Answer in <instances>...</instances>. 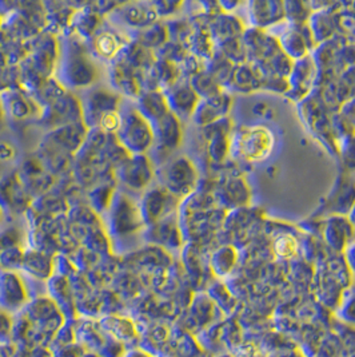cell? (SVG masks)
<instances>
[{"label": "cell", "mask_w": 355, "mask_h": 357, "mask_svg": "<svg viewBox=\"0 0 355 357\" xmlns=\"http://www.w3.org/2000/svg\"><path fill=\"white\" fill-rule=\"evenodd\" d=\"M275 146L276 137L269 126L246 125L232 131L230 157L250 165L263 163L273 155Z\"/></svg>", "instance_id": "6da1fadb"}, {"label": "cell", "mask_w": 355, "mask_h": 357, "mask_svg": "<svg viewBox=\"0 0 355 357\" xmlns=\"http://www.w3.org/2000/svg\"><path fill=\"white\" fill-rule=\"evenodd\" d=\"M298 112L301 121L306 125L307 129L315 135L324 147L337 155L338 144L333 134L331 128V115L333 113L327 109L322 98L314 90L308 97L298 103Z\"/></svg>", "instance_id": "7a4b0ae2"}, {"label": "cell", "mask_w": 355, "mask_h": 357, "mask_svg": "<svg viewBox=\"0 0 355 357\" xmlns=\"http://www.w3.org/2000/svg\"><path fill=\"white\" fill-rule=\"evenodd\" d=\"M355 206V181L350 174L342 172L330 193L323 199L321 208L313 215L314 218H324L329 215H349Z\"/></svg>", "instance_id": "3957f363"}, {"label": "cell", "mask_w": 355, "mask_h": 357, "mask_svg": "<svg viewBox=\"0 0 355 357\" xmlns=\"http://www.w3.org/2000/svg\"><path fill=\"white\" fill-rule=\"evenodd\" d=\"M164 189L175 197L191 195L198 185V170L187 157H177L163 167Z\"/></svg>", "instance_id": "277c9868"}, {"label": "cell", "mask_w": 355, "mask_h": 357, "mask_svg": "<svg viewBox=\"0 0 355 357\" xmlns=\"http://www.w3.org/2000/svg\"><path fill=\"white\" fill-rule=\"evenodd\" d=\"M281 33L275 35L281 50L290 58L291 61H299L311 55L317 47L314 36L308 24H290L287 22L282 23Z\"/></svg>", "instance_id": "5b68a950"}, {"label": "cell", "mask_w": 355, "mask_h": 357, "mask_svg": "<svg viewBox=\"0 0 355 357\" xmlns=\"http://www.w3.org/2000/svg\"><path fill=\"white\" fill-rule=\"evenodd\" d=\"M318 68L311 55L295 61L289 75V93L286 97L295 102H302L317 87Z\"/></svg>", "instance_id": "8992f818"}, {"label": "cell", "mask_w": 355, "mask_h": 357, "mask_svg": "<svg viewBox=\"0 0 355 357\" xmlns=\"http://www.w3.org/2000/svg\"><path fill=\"white\" fill-rule=\"evenodd\" d=\"M247 20L251 29L269 31L286 22L285 6L279 0H254L247 3Z\"/></svg>", "instance_id": "52a82bcc"}, {"label": "cell", "mask_w": 355, "mask_h": 357, "mask_svg": "<svg viewBox=\"0 0 355 357\" xmlns=\"http://www.w3.org/2000/svg\"><path fill=\"white\" fill-rule=\"evenodd\" d=\"M321 220L320 234L331 249L346 252L355 243V230L349 215H329Z\"/></svg>", "instance_id": "ba28073f"}, {"label": "cell", "mask_w": 355, "mask_h": 357, "mask_svg": "<svg viewBox=\"0 0 355 357\" xmlns=\"http://www.w3.org/2000/svg\"><path fill=\"white\" fill-rule=\"evenodd\" d=\"M215 193V201L223 208V211H235L250 205V186L241 176L225 177Z\"/></svg>", "instance_id": "9c48e42d"}, {"label": "cell", "mask_w": 355, "mask_h": 357, "mask_svg": "<svg viewBox=\"0 0 355 357\" xmlns=\"http://www.w3.org/2000/svg\"><path fill=\"white\" fill-rule=\"evenodd\" d=\"M122 139L134 151H145L154 144V129L150 126L147 118L138 112H134L123 121Z\"/></svg>", "instance_id": "30bf717a"}, {"label": "cell", "mask_w": 355, "mask_h": 357, "mask_svg": "<svg viewBox=\"0 0 355 357\" xmlns=\"http://www.w3.org/2000/svg\"><path fill=\"white\" fill-rule=\"evenodd\" d=\"M232 105H234L232 94L227 93L226 90L215 97L200 99L193 115L194 122H196L199 126L205 128L221 119H225L231 112Z\"/></svg>", "instance_id": "8fae6325"}, {"label": "cell", "mask_w": 355, "mask_h": 357, "mask_svg": "<svg viewBox=\"0 0 355 357\" xmlns=\"http://www.w3.org/2000/svg\"><path fill=\"white\" fill-rule=\"evenodd\" d=\"M246 30L247 26L242 19L228 13H219L218 15L210 17L207 26V31L215 43V47L234 39H241Z\"/></svg>", "instance_id": "7c38bea8"}, {"label": "cell", "mask_w": 355, "mask_h": 357, "mask_svg": "<svg viewBox=\"0 0 355 357\" xmlns=\"http://www.w3.org/2000/svg\"><path fill=\"white\" fill-rule=\"evenodd\" d=\"M262 78L257 66L248 62L239 63L234 66L225 90L230 94H251L260 90Z\"/></svg>", "instance_id": "4fadbf2b"}, {"label": "cell", "mask_w": 355, "mask_h": 357, "mask_svg": "<svg viewBox=\"0 0 355 357\" xmlns=\"http://www.w3.org/2000/svg\"><path fill=\"white\" fill-rule=\"evenodd\" d=\"M167 102L171 113L175 114L178 118L191 116L194 115L195 110L200 102V98L195 93L190 82L175 83L168 94Z\"/></svg>", "instance_id": "5bb4252c"}, {"label": "cell", "mask_w": 355, "mask_h": 357, "mask_svg": "<svg viewBox=\"0 0 355 357\" xmlns=\"http://www.w3.org/2000/svg\"><path fill=\"white\" fill-rule=\"evenodd\" d=\"M182 122L174 113H167L155 122L154 137L163 151H174L182 142Z\"/></svg>", "instance_id": "9a60e30c"}, {"label": "cell", "mask_w": 355, "mask_h": 357, "mask_svg": "<svg viewBox=\"0 0 355 357\" xmlns=\"http://www.w3.org/2000/svg\"><path fill=\"white\" fill-rule=\"evenodd\" d=\"M175 195H171L164 188H155L150 190L143 201V215L147 221L157 222L159 220H164L166 215L173 211Z\"/></svg>", "instance_id": "2e32d148"}, {"label": "cell", "mask_w": 355, "mask_h": 357, "mask_svg": "<svg viewBox=\"0 0 355 357\" xmlns=\"http://www.w3.org/2000/svg\"><path fill=\"white\" fill-rule=\"evenodd\" d=\"M333 14L337 36L355 40V3H334Z\"/></svg>", "instance_id": "e0dca14e"}, {"label": "cell", "mask_w": 355, "mask_h": 357, "mask_svg": "<svg viewBox=\"0 0 355 357\" xmlns=\"http://www.w3.org/2000/svg\"><path fill=\"white\" fill-rule=\"evenodd\" d=\"M234 66L235 65L231 63L222 52H219L216 50L214 52V55L209 59V65L205 67V70L225 89L227 82L231 77V73L234 70Z\"/></svg>", "instance_id": "ac0fdd59"}, {"label": "cell", "mask_w": 355, "mask_h": 357, "mask_svg": "<svg viewBox=\"0 0 355 357\" xmlns=\"http://www.w3.org/2000/svg\"><path fill=\"white\" fill-rule=\"evenodd\" d=\"M190 84L193 86L195 93L200 99L215 97L225 91V89L215 81L206 70H202L200 73L193 75Z\"/></svg>", "instance_id": "d6986e66"}, {"label": "cell", "mask_w": 355, "mask_h": 357, "mask_svg": "<svg viewBox=\"0 0 355 357\" xmlns=\"http://www.w3.org/2000/svg\"><path fill=\"white\" fill-rule=\"evenodd\" d=\"M299 240L295 234L283 231L276 234L274 241H273V252L275 256L279 259L290 260L294 259L299 253Z\"/></svg>", "instance_id": "ffe728a7"}, {"label": "cell", "mask_w": 355, "mask_h": 357, "mask_svg": "<svg viewBox=\"0 0 355 357\" xmlns=\"http://www.w3.org/2000/svg\"><path fill=\"white\" fill-rule=\"evenodd\" d=\"M285 19L290 24H306L313 15V8L306 1H283Z\"/></svg>", "instance_id": "44dd1931"}, {"label": "cell", "mask_w": 355, "mask_h": 357, "mask_svg": "<svg viewBox=\"0 0 355 357\" xmlns=\"http://www.w3.org/2000/svg\"><path fill=\"white\" fill-rule=\"evenodd\" d=\"M337 157L342 166V172L347 174L355 173V132L339 141Z\"/></svg>", "instance_id": "7402d4cb"}, {"label": "cell", "mask_w": 355, "mask_h": 357, "mask_svg": "<svg viewBox=\"0 0 355 357\" xmlns=\"http://www.w3.org/2000/svg\"><path fill=\"white\" fill-rule=\"evenodd\" d=\"M143 106L147 116H150L148 119H152L154 122L159 121L166 114L170 113L167 98L159 93H151L150 96H147Z\"/></svg>", "instance_id": "603a6c76"}, {"label": "cell", "mask_w": 355, "mask_h": 357, "mask_svg": "<svg viewBox=\"0 0 355 357\" xmlns=\"http://www.w3.org/2000/svg\"><path fill=\"white\" fill-rule=\"evenodd\" d=\"M238 259V252L232 245H223L212 256V262L216 271H221L223 273H228L232 266L235 265Z\"/></svg>", "instance_id": "cb8c5ba5"}, {"label": "cell", "mask_w": 355, "mask_h": 357, "mask_svg": "<svg viewBox=\"0 0 355 357\" xmlns=\"http://www.w3.org/2000/svg\"><path fill=\"white\" fill-rule=\"evenodd\" d=\"M260 90L274 93V94H287L289 93V78L285 77H263Z\"/></svg>", "instance_id": "d4e9b609"}, {"label": "cell", "mask_w": 355, "mask_h": 357, "mask_svg": "<svg viewBox=\"0 0 355 357\" xmlns=\"http://www.w3.org/2000/svg\"><path fill=\"white\" fill-rule=\"evenodd\" d=\"M346 255H347V259H349V261L353 264V266L355 268V243L347 248Z\"/></svg>", "instance_id": "484cf974"}, {"label": "cell", "mask_w": 355, "mask_h": 357, "mask_svg": "<svg viewBox=\"0 0 355 357\" xmlns=\"http://www.w3.org/2000/svg\"><path fill=\"white\" fill-rule=\"evenodd\" d=\"M349 220H350V222H352V225H353L355 230V206L353 208V211H350V214H349Z\"/></svg>", "instance_id": "4316f807"}]
</instances>
